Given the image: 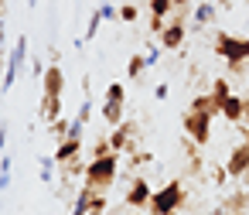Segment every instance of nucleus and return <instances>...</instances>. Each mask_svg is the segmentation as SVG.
<instances>
[{"instance_id":"ea45409f","label":"nucleus","mask_w":249,"mask_h":215,"mask_svg":"<svg viewBox=\"0 0 249 215\" xmlns=\"http://www.w3.org/2000/svg\"><path fill=\"white\" fill-rule=\"evenodd\" d=\"M242 178H246V181H249V171H246V174H242Z\"/></svg>"},{"instance_id":"6ab92c4d","label":"nucleus","mask_w":249,"mask_h":215,"mask_svg":"<svg viewBox=\"0 0 249 215\" xmlns=\"http://www.w3.org/2000/svg\"><path fill=\"white\" fill-rule=\"evenodd\" d=\"M143 69H147V58H143V55H130V58H126V79H130V82H137V79L143 75Z\"/></svg>"},{"instance_id":"e433bc0d","label":"nucleus","mask_w":249,"mask_h":215,"mask_svg":"<svg viewBox=\"0 0 249 215\" xmlns=\"http://www.w3.org/2000/svg\"><path fill=\"white\" fill-rule=\"evenodd\" d=\"M215 4H218V7H232V0H215Z\"/></svg>"},{"instance_id":"bb28decb","label":"nucleus","mask_w":249,"mask_h":215,"mask_svg":"<svg viewBox=\"0 0 249 215\" xmlns=\"http://www.w3.org/2000/svg\"><path fill=\"white\" fill-rule=\"evenodd\" d=\"M137 14H140V11H137L133 4H123V7H120V21H123V24H133Z\"/></svg>"},{"instance_id":"2f4dec72","label":"nucleus","mask_w":249,"mask_h":215,"mask_svg":"<svg viewBox=\"0 0 249 215\" xmlns=\"http://www.w3.org/2000/svg\"><path fill=\"white\" fill-rule=\"evenodd\" d=\"M31 75H35V79H41V75H45V65H41V62H38V58H35V62H31Z\"/></svg>"},{"instance_id":"7ed1b4c3","label":"nucleus","mask_w":249,"mask_h":215,"mask_svg":"<svg viewBox=\"0 0 249 215\" xmlns=\"http://www.w3.org/2000/svg\"><path fill=\"white\" fill-rule=\"evenodd\" d=\"M184 205V188H181V181L174 178V181H167L160 191H154V198H150V212L154 215H174L178 208Z\"/></svg>"},{"instance_id":"f257e3e1","label":"nucleus","mask_w":249,"mask_h":215,"mask_svg":"<svg viewBox=\"0 0 249 215\" xmlns=\"http://www.w3.org/2000/svg\"><path fill=\"white\" fill-rule=\"evenodd\" d=\"M116 171H120V154H106V157H92L86 161V184L96 188V191H106L113 181H116Z\"/></svg>"},{"instance_id":"39448f33","label":"nucleus","mask_w":249,"mask_h":215,"mask_svg":"<svg viewBox=\"0 0 249 215\" xmlns=\"http://www.w3.org/2000/svg\"><path fill=\"white\" fill-rule=\"evenodd\" d=\"M181 126H184V133L191 137V143H198V147H205L208 137H212V116H205V113L188 109L184 120H181Z\"/></svg>"},{"instance_id":"aec40b11","label":"nucleus","mask_w":249,"mask_h":215,"mask_svg":"<svg viewBox=\"0 0 249 215\" xmlns=\"http://www.w3.org/2000/svg\"><path fill=\"white\" fill-rule=\"evenodd\" d=\"M103 99H106V103H123V106H126V86H123V82H109Z\"/></svg>"},{"instance_id":"ddd939ff","label":"nucleus","mask_w":249,"mask_h":215,"mask_svg":"<svg viewBox=\"0 0 249 215\" xmlns=\"http://www.w3.org/2000/svg\"><path fill=\"white\" fill-rule=\"evenodd\" d=\"M38 116L45 123H55L62 116V96H41V106H38Z\"/></svg>"},{"instance_id":"9b49d317","label":"nucleus","mask_w":249,"mask_h":215,"mask_svg":"<svg viewBox=\"0 0 249 215\" xmlns=\"http://www.w3.org/2000/svg\"><path fill=\"white\" fill-rule=\"evenodd\" d=\"M41 79H45V92H41V96H62V89H65V72H62L55 62L45 69Z\"/></svg>"},{"instance_id":"dca6fc26","label":"nucleus","mask_w":249,"mask_h":215,"mask_svg":"<svg viewBox=\"0 0 249 215\" xmlns=\"http://www.w3.org/2000/svg\"><path fill=\"white\" fill-rule=\"evenodd\" d=\"M215 14H218V4H215V0H205V4H198V7H195V24H198V28H205V24H212V21H215Z\"/></svg>"},{"instance_id":"f03ea898","label":"nucleus","mask_w":249,"mask_h":215,"mask_svg":"<svg viewBox=\"0 0 249 215\" xmlns=\"http://www.w3.org/2000/svg\"><path fill=\"white\" fill-rule=\"evenodd\" d=\"M215 55L225 58V65L239 72V69L249 62V38H235V35H229V31H218V35H215Z\"/></svg>"},{"instance_id":"cd10ccee","label":"nucleus","mask_w":249,"mask_h":215,"mask_svg":"<svg viewBox=\"0 0 249 215\" xmlns=\"http://www.w3.org/2000/svg\"><path fill=\"white\" fill-rule=\"evenodd\" d=\"M167 96H171V86L167 82H157L154 86V99H167Z\"/></svg>"},{"instance_id":"5701e85b","label":"nucleus","mask_w":249,"mask_h":215,"mask_svg":"<svg viewBox=\"0 0 249 215\" xmlns=\"http://www.w3.org/2000/svg\"><path fill=\"white\" fill-rule=\"evenodd\" d=\"M212 96L218 99V106H222V99L225 96H232V86H229V79H215V86H212Z\"/></svg>"},{"instance_id":"423d86ee","label":"nucleus","mask_w":249,"mask_h":215,"mask_svg":"<svg viewBox=\"0 0 249 215\" xmlns=\"http://www.w3.org/2000/svg\"><path fill=\"white\" fill-rule=\"evenodd\" d=\"M184 38H188V28H184V14H171L167 18V24H164V31H160V48H167V52H178L181 45H184Z\"/></svg>"},{"instance_id":"9d476101","label":"nucleus","mask_w":249,"mask_h":215,"mask_svg":"<svg viewBox=\"0 0 249 215\" xmlns=\"http://www.w3.org/2000/svg\"><path fill=\"white\" fill-rule=\"evenodd\" d=\"M225 171H229V178H242V174L249 171V147H246V143L232 147V154H229V161H225Z\"/></svg>"},{"instance_id":"a211bd4d","label":"nucleus","mask_w":249,"mask_h":215,"mask_svg":"<svg viewBox=\"0 0 249 215\" xmlns=\"http://www.w3.org/2000/svg\"><path fill=\"white\" fill-rule=\"evenodd\" d=\"M147 7H150V18H171L174 14V0H147Z\"/></svg>"},{"instance_id":"1a4fd4ad","label":"nucleus","mask_w":249,"mask_h":215,"mask_svg":"<svg viewBox=\"0 0 249 215\" xmlns=\"http://www.w3.org/2000/svg\"><path fill=\"white\" fill-rule=\"evenodd\" d=\"M246 106H249V103H246L242 96H235V92H232V96H225V99H222L218 113H222L229 123H246Z\"/></svg>"},{"instance_id":"b1692460","label":"nucleus","mask_w":249,"mask_h":215,"mask_svg":"<svg viewBox=\"0 0 249 215\" xmlns=\"http://www.w3.org/2000/svg\"><path fill=\"white\" fill-rule=\"evenodd\" d=\"M69 123H72V120H65V116H58L55 123H48V130L55 133V140H65V137H69Z\"/></svg>"},{"instance_id":"393cba45","label":"nucleus","mask_w":249,"mask_h":215,"mask_svg":"<svg viewBox=\"0 0 249 215\" xmlns=\"http://www.w3.org/2000/svg\"><path fill=\"white\" fill-rule=\"evenodd\" d=\"M96 11H99L103 21H120V7H113V4H99Z\"/></svg>"},{"instance_id":"a19ab883","label":"nucleus","mask_w":249,"mask_h":215,"mask_svg":"<svg viewBox=\"0 0 249 215\" xmlns=\"http://www.w3.org/2000/svg\"><path fill=\"white\" fill-rule=\"evenodd\" d=\"M0 79H4V72H0Z\"/></svg>"},{"instance_id":"58836bf2","label":"nucleus","mask_w":249,"mask_h":215,"mask_svg":"<svg viewBox=\"0 0 249 215\" xmlns=\"http://www.w3.org/2000/svg\"><path fill=\"white\" fill-rule=\"evenodd\" d=\"M24 4H28V7H35V4H38V0H24Z\"/></svg>"},{"instance_id":"20e7f679","label":"nucleus","mask_w":249,"mask_h":215,"mask_svg":"<svg viewBox=\"0 0 249 215\" xmlns=\"http://www.w3.org/2000/svg\"><path fill=\"white\" fill-rule=\"evenodd\" d=\"M24 62H28V35H18V41H14L11 55H7V65H4V79H0V92L14 89V82H18V75H21Z\"/></svg>"},{"instance_id":"f8f14e48","label":"nucleus","mask_w":249,"mask_h":215,"mask_svg":"<svg viewBox=\"0 0 249 215\" xmlns=\"http://www.w3.org/2000/svg\"><path fill=\"white\" fill-rule=\"evenodd\" d=\"M79 154H82V140H79V137H65V140H58L55 161H58V164H69V161H75Z\"/></svg>"},{"instance_id":"c9c22d12","label":"nucleus","mask_w":249,"mask_h":215,"mask_svg":"<svg viewBox=\"0 0 249 215\" xmlns=\"http://www.w3.org/2000/svg\"><path fill=\"white\" fill-rule=\"evenodd\" d=\"M0 45H4V0H0Z\"/></svg>"},{"instance_id":"f3484780","label":"nucleus","mask_w":249,"mask_h":215,"mask_svg":"<svg viewBox=\"0 0 249 215\" xmlns=\"http://www.w3.org/2000/svg\"><path fill=\"white\" fill-rule=\"evenodd\" d=\"M123 109H126L123 103H106V99H103V120H106V123L120 126V123L126 120V113H123Z\"/></svg>"},{"instance_id":"c756f323","label":"nucleus","mask_w":249,"mask_h":215,"mask_svg":"<svg viewBox=\"0 0 249 215\" xmlns=\"http://www.w3.org/2000/svg\"><path fill=\"white\" fill-rule=\"evenodd\" d=\"M212 178H215V184L222 188V184H225V178H229V171H225V167H212Z\"/></svg>"},{"instance_id":"f704fd0d","label":"nucleus","mask_w":249,"mask_h":215,"mask_svg":"<svg viewBox=\"0 0 249 215\" xmlns=\"http://www.w3.org/2000/svg\"><path fill=\"white\" fill-rule=\"evenodd\" d=\"M7 147V123H0V150Z\"/></svg>"},{"instance_id":"2eb2a0df","label":"nucleus","mask_w":249,"mask_h":215,"mask_svg":"<svg viewBox=\"0 0 249 215\" xmlns=\"http://www.w3.org/2000/svg\"><path fill=\"white\" fill-rule=\"evenodd\" d=\"M92 195H96V188L82 184V188L75 191V201H72V215H89V201H92Z\"/></svg>"},{"instance_id":"72a5a7b5","label":"nucleus","mask_w":249,"mask_h":215,"mask_svg":"<svg viewBox=\"0 0 249 215\" xmlns=\"http://www.w3.org/2000/svg\"><path fill=\"white\" fill-rule=\"evenodd\" d=\"M11 188V174L7 171H0V191H7Z\"/></svg>"},{"instance_id":"4468645a","label":"nucleus","mask_w":249,"mask_h":215,"mask_svg":"<svg viewBox=\"0 0 249 215\" xmlns=\"http://www.w3.org/2000/svg\"><path fill=\"white\" fill-rule=\"evenodd\" d=\"M191 109L195 113H205V116H218V99L212 92H201V96L191 99Z\"/></svg>"},{"instance_id":"c85d7f7f","label":"nucleus","mask_w":249,"mask_h":215,"mask_svg":"<svg viewBox=\"0 0 249 215\" xmlns=\"http://www.w3.org/2000/svg\"><path fill=\"white\" fill-rule=\"evenodd\" d=\"M82 130H86V123H79V120L69 123V137H79V140H82Z\"/></svg>"},{"instance_id":"a878e982","label":"nucleus","mask_w":249,"mask_h":215,"mask_svg":"<svg viewBox=\"0 0 249 215\" xmlns=\"http://www.w3.org/2000/svg\"><path fill=\"white\" fill-rule=\"evenodd\" d=\"M89 116H92V96H86V99H82V106H79L75 120H79V123H89Z\"/></svg>"},{"instance_id":"473e14b6","label":"nucleus","mask_w":249,"mask_h":215,"mask_svg":"<svg viewBox=\"0 0 249 215\" xmlns=\"http://www.w3.org/2000/svg\"><path fill=\"white\" fill-rule=\"evenodd\" d=\"M0 171H7V174H11V171H14V161H11V157H7V154H4V157H0Z\"/></svg>"},{"instance_id":"4c0bfd02","label":"nucleus","mask_w":249,"mask_h":215,"mask_svg":"<svg viewBox=\"0 0 249 215\" xmlns=\"http://www.w3.org/2000/svg\"><path fill=\"white\" fill-rule=\"evenodd\" d=\"M242 143H246V147H249V126H246V140H242Z\"/></svg>"},{"instance_id":"6e6552de","label":"nucleus","mask_w":249,"mask_h":215,"mask_svg":"<svg viewBox=\"0 0 249 215\" xmlns=\"http://www.w3.org/2000/svg\"><path fill=\"white\" fill-rule=\"evenodd\" d=\"M150 198H154V191H150L147 178H133L130 188H126V205H130V208H147Z\"/></svg>"},{"instance_id":"0eeeda50","label":"nucleus","mask_w":249,"mask_h":215,"mask_svg":"<svg viewBox=\"0 0 249 215\" xmlns=\"http://www.w3.org/2000/svg\"><path fill=\"white\" fill-rule=\"evenodd\" d=\"M133 143H137V123L133 120H123L120 126H113V133H109V147L120 154V150H133Z\"/></svg>"},{"instance_id":"4be33fe9","label":"nucleus","mask_w":249,"mask_h":215,"mask_svg":"<svg viewBox=\"0 0 249 215\" xmlns=\"http://www.w3.org/2000/svg\"><path fill=\"white\" fill-rule=\"evenodd\" d=\"M38 164H41V167H38L41 181H45V184H52V181H55V164H58V161H55V157H41Z\"/></svg>"},{"instance_id":"412c9836","label":"nucleus","mask_w":249,"mask_h":215,"mask_svg":"<svg viewBox=\"0 0 249 215\" xmlns=\"http://www.w3.org/2000/svg\"><path fill=\"white\" fill-rule=\"evenodd\" d=\"M103 24H106V21L99 18V11H92V14H89V28H86V35H82V41L89 45V41H92V38L99 35V28H103Z\"/></svg>"},{"instance_id":"7c9ffc66","label":"nucleus","mask_w":249,"mask_h":215,"mask_svg":"<svg viewBox=\"0 0 249 215\" xmlns=\"http://www.w3.org/2000/svg\"><path fill=\"white\" fill-rule=\"evenodd\" d=\"M143 58H147V69H154V65L160 62V52H157V48H150V52H147Z\"/></svg>"}]
</instances>
